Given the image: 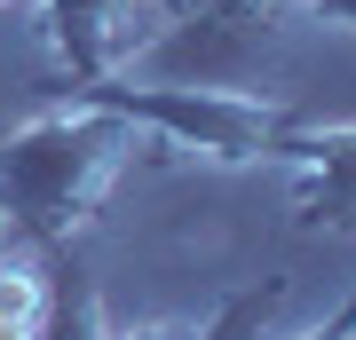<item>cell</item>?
<instances>
[{"label": "cell", "instance_id": "6da1fadb", "mask_svg": "<svg viewBox=\"0 0 356 340\" xmlns=\"http://www.w3.org/2000/svg\"><path fill=\"white\" fill-rule=\"evenodd\" d=\"M32 316H40V285L16 261H0V325H8V332H32Z\"/></svg>", "mask_w": 356, "mask_h": 340}]
</instances>
